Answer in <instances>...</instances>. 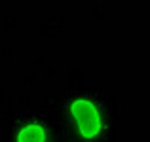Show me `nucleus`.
<instances>
[{
	"label": "nucleus",
	"instance_id": "1",
	"mask_svg": "<svg viewBox=\"0 0 150 142\" xmlns=\"http://www.w3.org/2000/svg\"><path fill=\"white\" fill-rule=\"evenodd\" d=\"M69 116L82 138L95 140L103 133V114L91 98H74L70 102Z\"/></svg>",
	"mask_w": 150,
	"mask_h": 142
},
{
	"label": "nucleus",
	"instance_id": "2",
	"mask_svg": "<svg viewBox=\"0 0 150 142\" xmlns=\"http://www.w3.org/2000/svg\"><path fill=\"white\" fill-rule=\"evenodd\" d=\"M15 142H48V131L42 123L30 121L19 129Z\"/></svg>",
	"mask_w": 150,
	"mask_h": 142
}]
</instances>
